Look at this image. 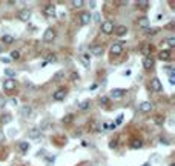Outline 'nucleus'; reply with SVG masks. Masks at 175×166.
<instances>
[{
  "mask_svg": "<svg viewBox=\"0 0 175 166\" xmlns=\"http://www.w3.org/2000/svg\"><path fill=\"white\" fill-rule=\"evenodd\" d=\"M100 31H101L104 35H109V34H112V32H114V23H112L111 20H106V22H103V23L100 25Z\"/></svg>",
  "mask_w": 175,
  "mask_h": 166,
  "instance_id": "obj_1",
  "label": "nucleus"
},
{
  "mask_svg": "<svg viewBox=\"0 0 175 166\" xmlns=\"http://www.w3.org/2000/svg\"><path fill=\"white\" fill-rule=\"evenodd\" d=\"M31 16H32V12H31L29 8H22V9L17 12V17H19V20H22V22H28V20L31 19Z\"/></svg>",
  "mask_w": 175,
  "mask_h": 166,
  "instance_id": "obj_2",
  "label": "nucleus"
},
{
  "mask_svg": "<svg viewBox=\"0 0 175 166\" xmlns=\"http://www.w3.org/2000/svg\"><path fill=\"white\" fill-rule=\"evenodd\" d=\"M56 35H57L56 29H54V28H48V29L43 32V42H45V43H51L54 39H56Z\"/></svg>",
  "mask_w": 175,
  "mask_h": 166,
  "instance_id": "obj_3",
  "label": "nucleus"
},
{
  "mask_svg": "<svg viewBox=\"0 0 175 166\" xmlns=\"http://www.w3.org/2000/svg\"><path fill=\"white\" fill-rule=\"evenodd\" d=\"M149 86H151V89H152L154 92H161V91H163V85H161L160 79H157V77H154V79L151 80Z\"/></svg>",
  "mask_w": 175,
  "mask_h": 166,
  "instance_id": "obj_4",
  "label": "nucleus"
},
{
  "mask_svg": "<svg viewBox=\"0 0 175 166\" xmlns=\"http://www.w3.org/2000/svg\"><path fill=\"white\" fill-rule=\"evenodd\" d=\"M66 94H68V91H66L65 88H59L57 91H56V92L52 94V98L56 100V101H62V100H65Z\"/></svg>",
  "mask_w": 175,
  "mask_h": 166,
  "instance_id": "obj_5",
  "label": "nucleus"
},
{
  "mask_svg": "<svg viewBox=\"0 0 175 166\" xmlns=\"http://www.w3.org/2000/svg\"><path fill=\"white\" fill-rule=\"evenodd\" d=\"M125 95H126V91H125V89H118V88L112 89V91L109 92V98H115V100L123 98Z\"/></svg>",
  "mask_w": 175,
  "mask_h": 166,
  "instance_id": "obj_6",
  "label": "nucleus"
},
{
  "mask_svg": "<svg viewBox=\"0 0 175 166\" xmlns=\"http://www.w3.org/2000/svg\"><path fill=\"white\" fill-rule=\"evenodd\" d=\"M91 20H92V16H91L89 11H82L80 12V23L82 25H89Z\"/></svg>",
  "mask_w": 175,
  "mask_h": 166,
  "instance_id": "obj_7",
  "label": "nucleus"
},
{
  "mask_svg": "<svg viewBox=\"0 0 175 166\" xmlns=\"http://www.w3.org/2000/svg\"><path fill=\"white\" fill-rule=\"evenodd\" d=\"M40 135H42V131H40L37 126H32V128H29V129H28V137L31 140H37Z\"/></svg>",
  "mask_w": 175,
  "mask_h": 166,
  "instance_id": "obj_8",
  "label": "nucleus"
},
{
  "mask_svg": "<svg viewBox=\"0 0 175 166\" xmlns=\"http://www.w3.org/2000/svg\"><path fill=\"white\" fill-rule=\"evenodd\" d=\"M137 25H138L140 28H143V29H147V28L151 26V22H149V19H147L146 16H141V17H138Z\"/></svg>",
  "mask_w": 175,
  "mask_h": 166,
  "instance_id": "obj_9",
  "label": "nucleus"
},
{
  "mask_svg": "<svg viewBox=\"0 0 175 166\" xmlns=\"http://www.w3.org/2000/svg\"><path fill=\"white\" fill-rule=\"evenodd\" d=\"M154 65H155V60L152 59V56H147V57H144V60H143V68L144 69H152L154 68Z\"/></svg>",
  "mask_w": 175,
  "mask_h": 166,
  "instance_id": "obj_10",
  "label": "nucleus"
},
{
  "mask_svg": "<svg viewBox=\"0 0 175 166\" xmlns=\"http://www.w3.org/2000/svg\"><path fill=\"white\" fill-rule=\"evenodd\" d=\"M114 32L117 37H125L128 34V28L123 26V25H118V26H114Z\"/></svg>",
  "mask_w": 175,
  "mask_h": 166,
  "instance_id": "obj_11",
  "label": "nucleus"
},
{
  "mask_svg": "<svg viewBox=\"0 0 175 166\" xmlns=\"http://www.w3.org/2000/svg\"><path fill=\"white\" fill-rule=\"evenodd\" d=\"M43 14L46 16V17H56V6L54 5H46L45 6V9H43Z\"/></svg>",
  "mask_w": 175,
  "mask_h": 166,
  "instance_id": "obj_12",
  "label": "nucleus"
},
{
  "mask_svg": "<svg viewBox=\"0 0 175 166\" xmlns=\"http://www.w3.org/2000/svg\"><path fill=\"white\" fill-rule=\"evenodd\" d=\"M122 53H123V45L122 43H114L111 46V54L112 56H120Z\"/></svg>",
  "mask_w": 175,
  "mask_h": 166,
  "instance_id": "obj_13",
  "label": "nucleus"
},
{
  "mask_svg": "<svg viewBox=\"0 0 175 166\" xmlns=\"http://www.w3.org/2000/svg\"><path fill=\"white\" fill-rule=\"evenodd\" d=\"M138 109H140L141 112H151V111L154 109V106H152L151 101H141L140 106H138Z\"/></svg>",
  "mask_w": 175,
  "mask_h": 166,
  "instance_id": "obj_14",
  "label": "nucleus"
},
{
  "mask_svg": "<svg viewBox=\"0 0 175 166\" xmlns=\"http://www.w3.org/2000/svg\"><path fill=\"white\" fill-rule=\"evenodd\" d=\"M14 88H16V80L14 79H6L3 82V89L5 91H12Z\"/></svg>",
  "mask_w": 175,
  "mask_h": 166,
  "instance_id": "obj_15",
  "label": "nucleus"
},
{
  "mask_svg": "<svg viewBox=\"0 0 175 166\" xmlns=\"http://www.w3.org/2000/svg\"><path fill=\"white\" fill-rule=\"evenodd\" d=\"M91 54L100 57V56L103 54V48H101V45H94V46H91Z\"/></svg>",
  "mask_w": 175,
  "mask_h": 166,
  "instance_id": "obj_16",
  "label": "nucleus"
},
{
  "mask_svg": "<svg viewBox=\"0 0 175 166\" xmlns=\"http://www.w3.org/2000/svg\"><path fill=\"white\" fill-rule=\"evenodd\" d=\"M31 114H32V108H31V106H22V109H20V116H22L23 119H28Z\"/></svg>",
  "mask_w": 175,
  "mask_h": 166,
  "instance_id": "obj_17",
  "label": "nucleus"
},
{
  "mask_svg": "<svg viewBox=\"0 0 175 166\" xmlns=\"http://www.w3.org/2000/svg\"><path fill=\"white\" fill-rule=\"evenodd\" d=\"M89 108H91V101L89 100H83V101H80L78 103V111H82V112H86Z\"/></svg>",
  "mask_w": 175,
  "mask_h": 166,
  "instance_id": "obj_18",
  "label": "nucleus"
},
{
  "mask_svg": "<svg viewBox=\"0 0 175 166\" xmlns=\"http://www.w3.org/2000/svg\"><path fill=\"white\" fill-rule=\"evenodd\" d=\"M14 35H9V34H5L2 35V43L3 45H11V43H14Z\"/></svg>",
  "mask_w": 175,
  "mask_h": 166,
  "instance_id": "obj_19",
  "label": "nucleus"
},
{
  "mask_svg": "<svg viewBox=\"0 0 175 166\" xmlns=\"http://www.w3.org/2000/svg\"><path fill=\"white\" fill-rule=\"evenodd\" d=\"M158 57H160V60L167 62V60L170 59V49H163V51H161V53L158 54Z\"/></svg>",
  "mask_w": 175,
  "mask_h": 166,
  "instance_id": "obj_20",
  "label": "nucleus"
},
{
  "mask_svg": "<svg viewBox=\"0 0 175 166\" xmlns=\"http://www.w3.org/2000/svg\"><path fill=\"white\" fill-rule=\"evenodd\" d=\"M19 151L22 152V154H26V152L29 151V143L28 142H20L19 143Z\"/></svg>",
  "mask_w": 175,
  "mask_h": 166,
  "instance_id": "obj_21",
  "label": "nucleus"
},
{
  "mask_svg": "<svg viewBox=\"0 0 175 166\" xmlns=\"http://www.w3.org/2000/svg\"><path fill=\"white\" fill-rule=\"evenodd\" d=\"M149 6H151V3L147 2V0H138V2H137V8H140L143 11H146Z\"/></svg>",
  "mask_w": 175,
  "mask_h": 166,
  "instance_id": "obj_22",
  "label": "nucleus"
},
{
  "mask_svg": "<svg viewBox=\"0 0 175 166\" xmlns=\"http://www.w3.org/2000/svg\"><path fill=\"white\" fill-rule=\"evenodd\" d=\"M65 79V71H57L56 74L52 75V82H60Z\"/></svg>",
  "mask_w": 175,
  "mask_h": 166,
  "instance_id": "obj_23",
  "label": "nucleus"
},
{
  "mask_svg": "<svg viewBox=\"0 0 175 166\" xmlns=\"http://www.w3.org/2000/svg\"><path fill=\"white\" fill-rule=\"evenodd\" d=\"M11 114H8V112H5V114H2V117H0V123L2 125H8L9 122H11Z\"/></svg>",
  "mask_w": 175,
  "mask_h": 166,
  "instance_id": "obj_24",
  "label": "nucleus"
},
{
  "mask_svg": "<svg viewBox=\"0 0 175 166\" xmlns=\"http://www.w3.org/2000/svg\"><path fill=\"white\" fill-rule=\"evenodd\" d=\"M141 146H143L141 140H137V138H135V140H132V142H131V148H132V149H140Z\"/></svg>",
  "mask_w": 175,
  "mask_h": 166,
  "instance_id": "obj_25",
  "label": "nucleus"
},
{
  "mask_svg": "<svg viewBox=\"0 0 175 166\" xmlns=\"http://www.w3.org/2000/svg\"><path fill=\"white\" fill-rule=\"evenodd\" d=\"M152 49H154V46H152V45H146V46L141 49V53H143V54L147 57V56H149V54L152 53Z\"/></svg>",
  "mask_w": 175,
  "mask_h": 166,
  "instance_id": "obj_26",
  "label": "nucleus"
},
{
  "mask_svg": "<svg viewBox=\"0 0 175 166\" xmlns=\"http://www.w3.org/2000/svg\"><path fill=\"white\" fill-rule=\"evenodd\" d=\"M72 120H74V114H68V116H65V117H63L62 122H63L65 125H69V123H72Z\"/></svg>",
  "mask_w": 175,
  "mask_h": 166,
  "instance_id": "obj_27",
  "label": "nucleus"
},
{
  "mask_svg": "<svg viewBox=\"0 0 175 166\" xmlns=\"http://www.w3.org/2000/svg\"><path fill=\"white\" fill-rule=\"evenodd\" d=\"M37 128H38L40 131H45V129H49V128H51V123L45 120V122H42V123H40V126H37Z\"/></svg>",
  "mask_w": 175,
  "mask_h": 166,
  "instance_id": "obj_28",
  "label": "nucleus"
},
{
  "mask_svg": "<svg viewBox=\"0 0 175 166\" xmlns=\"http://www.w3.org/2000/svg\"><path fill=\"white\" fill-rule=\"evenodd\" d=\"M45 60H46V62H45V65H46V63H54V62L57 60V56H56V54H48Z\"/></svg>",
  "mask_w": 175,
  "mask_h": 166,
  "instance_id": "obj_29",
  "label": "nucleus"
},
{
  "mask_svg": "<svg viewBox=\"0 0 175 166\" xmlns=\"http://www.w3.org/2000/svg\"><path fill=\"white\" fill-rule=\"evenodd\" d=\"M82 63H83L85 68H89V56H88V54L82 56Z\"/></svg>",
  "mask_w": 175,
  "mask_h": 166,
  "instance_id": "obj_30",
  "label": "nucleus"
},
{
  "mask_svg": "<svg viewBox=\"0 0 175 166\" xmlns=\"http://www.w3.org/2000/svg\"><path fill=\"white\" fill-rule=\"evenodd\" d=\"M71 5H72L74 8H82V6L85 5V2H82V0H72Z\"/></svg>",
  "mask_w": 175,
  "mask_h": 166,
  "instance_id": "obj_31",
  "label": "nucleus"
},
{
  "mask_svg": "<svg viewBox=\"0 0 175 166\" xmlns=\"http://www.w3.org/2000/svg\"><path fill=\"white\" fill-rule=\"evenodd\" d=\"M3 72H5V75H6L8 79H14V75H16V72L12 71V69H6V71H3Z\"/></svg>",
  "mask_w": 175,
  "mask_h": 166,
  "instance_id": "obj_32",
  "label": "nucleus"
},
{
  "mask_svg": "<svg viewBox=\"0 0 175 166\" xmlns=\"http://www.w3.org/2000/svg\"><path fill=\"white\" fill-rule=\"evenodd\" d=\"M11 60L12 59H14V60H17V59H20V53H19V51H12V53H11V57H9Z\"/></svg>",
  "mask_w": 175,
  "mask_h": 166,
  "instance_id": "obj_33",
  "label": "nucleus"
},
{
  "mask_svg": "<svg viewBox=\"0 0 175 166\" xmlns=\"http://www.w3.org/2000/svg\"><path fill=\"white\" fill-rule=\"evenodd\" d=\"M166 42H167V45H169V48H167V49L173 48V45H175V37H169V39H167Z\"/></svg>",
  "mask_w": 175,
  "mask_h": 166,
  "instance_id": "obj_34",
  "label": "nucleus"
},
{
  "mask_svg": "<svg viewBox=\"0 0 175 166\" xmlns=\"http://www.w3.org/2000/svg\"><path fill=\"white\" fill-rule=\"evenodd\" d=\"M109 103V97H101L100 98V105H107Z\"/></svg>",
  "mask_w": 175,
  "mask_h": 166,
  "instance_id": "obj_35",
  "label": "nucleus"
},
{
  "mask_svg": "<svg viewBox=\"0 0 175 166\" xmlns=\"http://www.w3.org/2000/svg\"><path fill=\"white\" fill-rule=\"evenodd\" d=\"M0 62H2V63H5V65H9V63L12 62L9 57H2V59H0Z\"/></svg>",
  "mask_w": 175,
  "mask_h": 166,
  "instance_id": "obj_36",
  "label": "nucleus"
},
{
  "mask_svg": "<svg viewBox=\"0 0 175 166\" xmlns=\"http://www.w3.org/2000/svg\"><path fill=\"white\" fill-rule=\"evenodd\" d=\"M6 142V137H5V134L3 132H0V143H5Z\"/></svg>",
  "mask_w": 175,
  "mask_h": 166,
  "instance_id": "obj_37",
  "label": "nucleus"
},
{
  "mask_svg": "<svg viewBox=\"0 0 175 166\" xmlns=\"http://www.w3.org/2000/svg\"><path fill=\"white\" fill-rule=\"evenodd\" d=\"M9 103H11L12 106H17V105H19V101H17L16 98H11V100H9Z\"/></svg>",
  "mask_w": 175,
  "mask_h": 166,
  "instance_id": "obj_38",
  "label": "nucleus"
},
{
  "mask_svg": "<svg viewBox=\"0 0 175 166\" xmlns=\"http://www.w3.org/2000/svg\"><path fill=\"white\" fill-rule=\"evenodd\" d=\"M122 120H123V116H118V119H117V122H115V126H118L120 123H122Z\"/></svg>",
  "mask_w": 175,
  "mask_h": 166,
  "instance_id": "obj_39",
  "label": "nucleus"
},
{
  "mask_svg": "<svg viewBox=\"0 0 175 166\" xmlns=\"http://www.w3.org/2000/svg\"><path fill=\"white\" fill-rule=\"evenodd\" d=\"M163 122H164V119H161V117H157V123H158V125H163Z\"/></svg>",
  "mask_w": 175,
  "mask_h": 166,
  "instance_id": "obj_40",
  "label": "nucleus"
},
{
  "mask_svg": "<svg viewBox=\"0 0 175 166\" xmlns=\"http://www.w3.org/2000/svg\"><path fill=\"white\" fill-rule=\"evenodd\" d=\"M109 145H111V148H115V146H117V142H111Z\"/></svg>",
  "mask_w": 175,
  "mask_h": 166,
  "instance_id": "obj_41",
  "label": "nucleus"
},
{
  "mask_svg": "<svg viewBox=\"0 0 175 166\" xmlns=\"http://www.w3.org/2000/svg\"><path fill=\"white\" fill-rule=\"evenodd\" d=\"M3 105H5V98H3V100L0 98V106H3Z\"/></svg>",
  "mask_w": 175,
  "mask_h": 166,
  "instance_id": "obj_42",
  "label": "nucleus"
},
{
  "mask_svg": "<svg viewBox=\"0 0 175 166\" xmlns=\"http://www.w3.org/2000/svg\"><path fill=\"white\" fill-rule=\"evenodd\" d=\"M2 51H3V46H2V45H0V53H2Z\"/></svg>",
  "mask_w": 175,
  "mask_h": 166,
  "instance_id": "obj_43",
  "label": "nucleus"
},
{
  "mask_svg": "<svg viewBox=\"0 0 175 166\" xmlns=\"http://www.w3.org/2000/svg\"><path fill=\"white\" fill-rule=\"evenodd\" d=\"M144 166H151V163H146V164H144Z\"/></svg>",
  "mask_w": 175,
  "mask_h": 166,
  "instance_id": "obj_44",
  "label": "nucleus"
},
{
  "mask_svg": "<svg viewBox=\"0 0 175 166\" xmlns=\"http://www.w3.org/2000/svg\"><path fill=\"white\" fill-rule=\"evenodd\" d=\"M169 166H175V164H173V163H170V164H169Z\"/></svg>",
  "mask_w": 175,
  "mask_h": 166,
  "instance_id": "obj_45",
  "label": "nucleus"
}]
</instances>
